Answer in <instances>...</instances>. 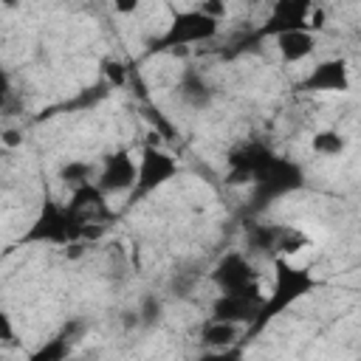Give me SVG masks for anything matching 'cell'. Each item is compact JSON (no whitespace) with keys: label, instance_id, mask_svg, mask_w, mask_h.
<instances>
[{"label":"cell","instance_id":"cell-19","mask_svg":"<svg viewBox=\"0 0 361 361\" xmlns=\"http://www.w3.org/2000/svg\"><path fill=\"white\" fill-rule=\"evenodd\" d=\"M93 164L90 161H68V164H62V169H59V180H65L68 186H79V183H87V180H93Z\"/></svg>","mask_w":361,"mask_h":361},{"label":"cell","instance_id":"cell-9","mask_svg":"<svg viewBox=\"0 0 361 361\" xmlns=\"http://www.w3.org/2000/svg\"><path fill=\"white\" fill-rule=\"evenodd\" d=\"M104 195L130 192L135 186V158L127 149H116L102 161V169L93 180Z\"/></svg>","mask_w":361,"mask_h":361},{"label":"cell","instance_id":"cell-4","mask_svg":"<svg viewBox=\"0 0 361 361\" xmlns=\"http://www.w3.org/2000/svg\"><path fill=\"white\" fill-rule=\"evenodd\" d=\"M324 23H327V14L319 0H274L271 17L259 34H279L290 28L319 31L324 28Z\"/></svg>","mask_w":361,"mask_h":361},{"label":"cell","instance_id":"cell-17","mask_svg":"<svg viewBox=\"0 0 361 361\" xmlns=\"http://www.w3.org/2000/svg\"><path fill=\"white\" fill-rule=\"evenodd\" d=\"M310 147H313V152H319V155H324V158H336V155L344 152L347 141H344V135H341L338 130H319V133L310 138Z\"/></svg>","mask_w":361,"mask_h":361},{"label":"cell","instance_id":"cell-7","mask_svg":"<svg viewBox=\"0 0 361 361\" xmlns=\"http://www.w3.org/2000/svg\"><path fill=\"white\" fill-rule=\"evenodd\" d=\"M254 192H257V200L259 203H268V200H276L293 189L302 186V169L288 161V158H279L274 155L257 175H254Z\"/></svg>","mask_w":361,"mask_h":361},{"label":"cell","instance_id":"cell-2","mask_svg":"<svg viewBox=\"0 0 361 361\" xmlns=\"http://www.w3.org/2000/svg\"><path fill=\"white\" fill-rule=\"evenodd\" d=\"M220 31V17L206 14L200 8H189V11H178L172 17V23L166 25V31L161 34V39L155 42L158 51H175L180 54L189 45H200L214 39Z\"/></svg>","mask_w":361,"mask_h":361},{"label":"cell","instance_id":"cell-5","mask_svg":"<svg viewBox=\"0 0 361 361\" xmlns=\"http://www.w3.org/2000/svg\"><path fill=\"white\" fill-rule=\"evenodd\" d=\"M212 282L220 293H245V296H265L259 290V274L254 271L251 259L243 251H228L212 268Z\"/></svg>","mask_w":361,"mask_h":361},{"label":"cell","instance_id":"cell-12","mask_svg":"<svg viewBox=\"0 0 361 361\" xmlns=\"http://www.w3.org/2000/svg\"><path fill=\"white\" fill-rule=\"evenodd\" d=\"M68 209L82 220V223H99L107 214V203H104V192L87 180L79 186H71V203Z\"/></svg>","mask_w":361,"mask_h":361},{"label":"cell","instance_id":"cell-13","mask_svg":"<svg viewBox=\"0 0 361 361\" xmlns=\"http://www.w3.org/2000/svg\"><path fill=\"white\" fill-rule=\"evenodd\" d=\"M178 96L183 99L186 107H192V110H206V107H212V102H214V87H212V82H209L197 68H186V71L180 73V79H178Z\"/></svg>","mask_w":361,"mask_h":361},{"label":"cell","instance_id":"cell-21","mask_svg":"<svg viewBox=\"0 0 361 361\" xmlns=\"http://www.w3.org/2000/svg\"><path fill=\"white\" fill-rule=\"evenodd\" d=\"M135 313H138V324H141V327H152V324H158V322H161L164 305H161V299H158V296H144V299L138 302Z\"/></svg>","mask_w":361,"mask_h":361},{"label":"cell","instance_id":"cell-15","mask_svg":"<svg viewBox=\"0 0 361 361\" xmlns=\"http://www.w3.org/2000/svg\"><path fill=\"white\" fill-rule=\"evenodd\" d=\"M240 336V324L223 322V319H209L200 330V341L212 350H228Z\"/></svg>","mask_w":361,"mask_h":361},{"label":"cell","instance_id":"cell-26","mask_svg":"<svg viewBox=\"0 0 361 361\" xmlns=\"http://www.w3.org/2000/svg\"><path fill=\"white\" fill-rule=\"evenodd\" d=\"M6 93H8V76H6V71L0 68V102L6 99Z\"/></svg>","mask_w":361,"mask_h":361},{"label":"cell","instance_id":"cell-18","mask_svg":"<svg viewBox=\"0 0 361 361\" xmlns=\"http://www.w3.org/2000/svg\"><path fill=\"white\" fill-rule=\"evenodd\" d=\"M279 228L282 226H248L245 231V240L254 251H265V254H274V245H276V237H279Z\"/></svg>","mask_w":361,"mask_h":361},{"label":"cell","instance_id":"cell-6","mask_svg":"<svg viewBox=\"0 0 361 361\" xmlns=\"http://www.w3.org/2000/svg\"><path fill=\"white\" fill-rule=\"evenodd\" d=\"M178 175V161L161 149V144H144L138 161H135V195H149L158 186H164L166 180H172Z\"/></svg>","mask_w":361,"mask_h":361},{"label":"cell","instance_id":"cell-24","mask_svg":"<svg viewBox=\"0 0 361 361\" xmlns=\"http://www.w3.org/2000/svg\"><path fill=\"white\" fill-rule=\"evenodd\" d=\"M138 6H141V0H113V11H116V14H121V17L135 14V11H138Z\"/></svg>","mask_w":361,"mask_h":361},{"label":"cell","instance_id":"cell-11","mask_svg":"<svg viewBox=\"0 0 361 361\" xmlns=\"http://www.w3.org/2000/svg\"><path fill=\"white\" fill-rule=\"evenodd\" d=\"M302 87L319 90V93H347L350 90V68L344 59H324L307 73Z\"/></svg>","mask_w":361,"mask_h":361},{"label":"cell","instance_id":"cell-8","mask_svg":"<svg viewBox=\"0 0 361 361\" xmlns=\"http://www.w3.org/2000/svg\"><path fill=\"white\" fill-rule=\"evenodd\" d=\"M274 158V149H268L262 141H240L228 149V183H251L254 175Z\"/></svg>","mask_w":361,"mask_h":361},{"label":"cell","instance_id":"cell-16","mask_svg":"<svg viewBox=\"0 0 361 361\" xmlns=\"http://www.w3.org/2000/svg\"><path fill=\"white\" fill-rule=\"evenodd\" d=\"M305 248H310V237L302 228H296V226H282L279 228V237H276V245H274V257L293 259Z\"/></svg>","mask_w":361,"mask_h":361},{"label":"cell","instance_id":"cell-22","mask_svg":"<svg viewBox=\"0 0 361 361\" xmlns=\"http://www.w3.org/2000/svg\"><path fill=\"white\" fill-rule=\"evenodd\" d=\"M17 341V330H14V322L6 310H0V344H14Z\"/></svg>","mask_w":361,"mask_h":361},{"label":"cell","instance_id":"cell-27","mask_svg":"<svg viewBox=\"0 0 361 361\" xmlns=\"http://www.w3.org/2000/svg\"><path fill=\"white\" fill-rule=\"evenodd\" d=\"M0 3H3L6 8H17V6H20V0H0Z\"/></svg>","mask_w":361,"mask_h":361},{"label":"cell","instance_id":"cell-10","mask_svg":"<svg viewBox=\"0 0 361 361\" xmlns=\"http://www.w3.org/2000/svg\"><path fill=\"white\" fill-rule=\"evenodd\" d=\"M262 296H245V293H217L212 302V319H223L231 324L251 327L259 313Z\"/></svg>","mask_w":361,"mask_h":361},{"label":"cell","instance_id":"cell-25","mask_svg":"<svg viewBox=\"0 0 361 361\" xmlns=\"http://www.w3.org/2000/svg\"><path fill=\"white\" fill-rule=\"evenodd\" d=\"M23 144V133L20 130H3L0 133V147H20Z\"/></svg>","mask_w":361,"mask_h":361},{"label":"cell","instance_id":"cell-14","mask_svg":"<svg viewBox=\"0 0 361 361\" xmlns=\"http://www.w3.org/2000/svg\"><path fill=\"white\" fill-rule=\"evenodd\" d=\"M274 37H276V51H279L282 62H288V65L302 62L316 51V37L307 28H290V31H279Z\"/></svg>","mask_w":361,"mask_h":361},{"label":"cell","instance_id":"cell-23","mask_svg":"<svg viewBox=\"0 0 361 361\" xmlns=\"http://www.w3.org/2000/svg\"><path fill=\"white\" fill-rule=\"evenodd\" d=\"M104 73H107V79H110L113 85H124V79H127V71H124L121 62H107V65H104Z\"/></svg>","mask_w":361,"mask_h":361},{"label":"cell","instance_id":"cell-20","mask_svg":"<svg viewBox=\"0 0 361 361\" xmlns=\"http://www.w3.org/2000/svg\"><path fill=\"white\" fill-rule=\"evenodd\" d=\"M71 338L65 336V333H59V336H54L45 347H39L37 353H34V358L37 361H59V358H65L68 353H71Z\"/></svg>","mask_w":361,"mask_h":361},{"label":"cell","instance_id":"cell-1","mask_svg":"<svg viewBox=\"0 0 361 361\" xmlns=\"http://www.w3.org/2000/svg\"><path fill=\"white\" fill-rule=\"evenodd\" d=\"M313 288H316V279L307 268H299L296 262H290L285 257H274V282H271V290L262 296V305L251 324V333H259L271 319H276L282 310H288L296 299H302Z\"/></svg>","mask_w":361,"mask_h":361},{"label":"cell","instance_id":"cell-3","mask_svg":"<svg viewBox=\"0 0 361 361\" xmlns=\"http://www.w3.org/2000/svg\"><path fill=\"white\" fill-rule=\"evenodd\" d=\"M82 237V220L62 203L45 200L28 231L23 234V243H48V245H68Z\"/></svg>","mask_w":361,"mask_h":361}]
</instances>
